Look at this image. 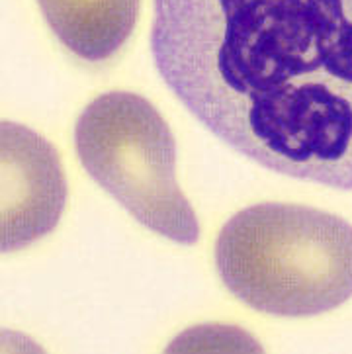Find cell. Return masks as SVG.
Listing matches in <instances>:
<instances>
[{
  "mask_svg": "<svg viewBox=\"0 0 352 354\" xmlns=\"http://www.w3.org/2000/svg\"><path fill=\"white\" fill-rule=\"evenodd\" d=\"M151 57L228 147L352 190V0H153Z\"/></svg>",
  "mask_w": 352,
  "mask_h": 354,
  "instance_id": "6da1fadb",
  "label": "cell"
},
{
  "mask_svg": "<svg viewBox=\"0 0 352 354\" xmlns=\"http://www.w3.org/2000/svg\"><path fill=\"white\" fill-rule=\"evenodd\" d=\"M59 41L77 57L98 63L115 55L133 34L139 0H37Z\"/></svg>",
  "mask_w": 352,
  "mask_h": 354,
  "instance_id": "5b68a950",
  "label": "cell"
},
{
  "mask_svg": "<svg viewBox=\"0 0 352 354\" xmlns=\"http://www.w3.org/2000/svg\"><path fill=\"white\" fill-rule=\"evenodd\" d=\"M67 184L55 149L32 129L2 124V251L28 247L57 225Z\"/></svg>",
  "mask_w": 352,
  "mask_h": 354,
  "instance_id": "277c9868",
  "label": "cell"
},
{
  "mask_svg": "<svg viewBox=\"0 0 352 354\" xmlns=\"http://www.w3.org/2000/svg\"><path fill=\"white\" fill-rule=\"evenodd\" d=\"M216 266L233 296L266 315L315 317L352 297V225L295 204H257L221 227Z\"/></svg>",
  "mask_w": 352,
  "mask_h": 354,
  "instance_id": "7a4b0ae2",
  "label": "cell"
},
{
  "mask_svg": "<svg viewBox=\"0 0 352 354\" xmlns=\"http://www.w3.org/2000/svg\"><path fill=\"white\" fill-rule=\"evenodd\" d=\"M80 165L143 227L178 245L200 239L176 183V141L153 104L133 92L94 98L75 126Z\"/></svg>",
  "mask_w": 352,
  "mask_h": 354,
  "instance_id": "3957f363",
  "label": "cell"
}]
</instances>
